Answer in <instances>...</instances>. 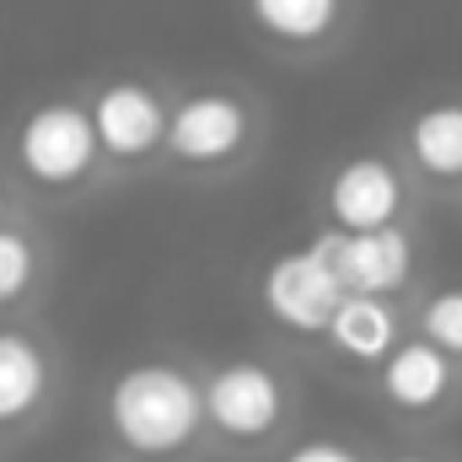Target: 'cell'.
<instances>
[{
  "instance_id": "5bb4252c",
  "label": "cell",
  "mask_w": 462,
  "mask_h": 462,
  "mask_svg": "<svg viewBox=\"0 0 462 462\" xmlns=\"http://www.w3.org/2000/svg\"><path fill=\"white\" fill-rule=\"evenodd\" d=\"M38 280V247L27 231L0 226V307H16Z\"/></svg>"
},
{
  "instance_id": "2e32d148",
  "label": "cell",
  "mask_w": 462,
  "mask_h": 462,
  "mask_svg": "<svg viewBox=\"0 0 462 462\" xmlns=\"http://www.w3.org/2000/svg\"><path fill=\"white\" fill-rule=\"evenodd\" d=\"M274 462H376L365 447H355L345 436H301L285 452H274Z\"/></svg>"
},
{
  "instance_id": "8992f818",
  "label": "cell",
  "mask_w": 462,
  "mask_h": 462,
  "mask_svg": "<svg viewBox=\"0 0 462 462\" xmlns=\"http://www.w3.org/2000/svg\"><path fill=\"white\" fill-rule=\"evenodd\" d=\"M60 398V360L32 328H0V441L32 436Z\"/></svg>"
},
{
  "instance_id": "8fae6325",
  "label": "cell",
  "mask_w": 462,
  "mask_h": 462,
  "mask_svg": "<svg viewBox=\"0 0 462 462\" xmlns=\"http://www.w3.org/2000/svg\"><path fill=\"white\" fill-rule=\"evenodd\" d=\"M323 345L334 349L339 360L360 365V371H382V360L403 345L398 307L387 296H345V307L334 312Z\"/></svg>"
},
{
  "instance_id": "9c48e42d",
  "label": "cell",
  "mask_w": 462,
  "mask_h": 462,
  "mask_svg": "<svg viewBox=\"0 0 462 462\" xmlns=\"http://www.w3.org/2000/svg\"><path fill=\"white\" fill-rule=\"evenodd\" d=\"M247 140V108L231 92H194L167 118V151L189 167L231 162Z\"/></svg>"
},
{
  "instance_id": "9a60e30c",
  "label": "cell",
  "mask_w": 462,
  "mask_h": 462,
  "mask_svg": "<svg viewBox=\"0 0 462 462\" xmlns=\"http://www.w3.org/2000/svg\"><path fill=\"white\" fill-rule=\"evenodd\" d=\"M420 339H430L436 349H447L462 365V285L436 291V296L420 307Z\"/></svg>"
},
{
  "instance_id": "3957f363",
  "label": "cell",
  "mask_w": 462,
  "mask_h": 462,
  "mask_svg": "<svg viewBox=\"0 0 462 462\" xmlns=\"http://www.w3.org/2000/svg\"><path fill=\"white\" fill-rule=\"evenodd\" d=\"M103 140H97V124L92 108L81 103H38L32 114L16 124V162L32 183H49V189H70L92 172Z\"/></svg>"
},
{
  "instance_id": "7c38bea8",
  "label": "cell",
  "mask_w": 462,
  "mask_h": 462,
  "mask_svg": "<svg viewBox=\"0 0 462 462\" xmlns=\"http://www.w3.org/2000/svg\"><path fill=\"white\" fill-rule=\"evenodd\" d=\"M409 162L430 178H462V103H425L409 118Z\"/></svg>"
},
{
  "instance_id": "277c9868",
  "label": "cell",
  "mask_w": 462,
  "mask_h": 462,
  "mask_svg": "<svg viewBox=\"0 0 462 462\" xmlns=\"http://www.w3.org/2000/svg\"><path fill=\"white\" fill-rule=\"evenodd\" d=\"M376 398L398 425H441L462 398V365L430 339H403L376 371Z\"/></svg>"
},
{
  "instance_id": "6da1fadb",
  "label": "cell",
  "mask_w": 462,
  "mask_h": 462,
  "mask_svg": "<svg viewBox=\"0 0 462 462\" xmlns=\"http://www.w3.org/2000/svg\"><path fill=\"white\" fill-rule=\"evenodd\" d=\"M97 425L108 462H199L210 447L205 376L167 355L129 360L103 387Z\"/></svg>"
},
{
  "instance_id": "52a82bcc",
  "label": "cell",
  "mask_w": 462,
  "mask_h": 462,
  "mask_svg": "<svg viewBox=\"0 0 462 462\" xmlns=\"http://www.w3.org/2000/svg\"><path fill=\"white\" fill-rule=\"evenodd\" d=\"M345 285L349 296H398L414 280V242L409 231L387 226V231H318L307 242Z\"/></svg>"
},
{
  "instance_id": "ba28073f",
  "label": "cell",
  "mask_w": 462,
  "mask_h": 462,
  "mask_svg": "<svg viewBox=\"0 0 462 462\" xmlns=\"http://www.w3.org/2000/svg\"><path fill=\"white\" fill-rule=\"evenodd\" d=\"M328 221L339 231H387L403 216V178L387 156H349L328 178Z\"/></svg>"
},
{
  "instance_id": "30bf717a",
  "label": "cell",
  "mask_w": 462,
  "mask_h": 462,
  "mask_svg": "<svg viewBox=\"0 0 462 462\" xmlns=\"http://www.w3.org/2000/svg\"><path fill=\"white\" fill-rule=\"evenodd\" d=\"M167 118L172 114L162 108V97L145 81H114L92 103L97 140H103V151L118 156V162H140L156 145H167Z\"/></svg>"
},
{
  "instance_id": "e0dca14e",
  "label": "cell",
  "mask_w": 462,
  "mask_h": 462,
  "mask_svg": "<svg viewBox=\"0 0 462 462\" xmlns=\"http://www.w3.org/2000/svg\"><path fill=\"white\" fill-rule=\"evenodd\" d=\"M376 462H457V457H447V452H425V447H403V452H387V457H376Z\"/></svg>"
},
{
  "instance_id": "7a4b0ae2",
  "label": "cell",
  "mask_w": 462,
  "mask_h": 462,
  "mask_svg": "<svg viewBox=\"0 0 462 462\" xmlns=\"http://www.w3.org/2000/svg\"><path fill=\"white\" fill-rule=\"evenodd\" d=\"M205 414H210V447H221L226 457H263L291 447L285 436L296 420V398L274 360L236 355L205 371Z\"/></svg>"
},
{
  "instance_id": "ac0fdd59",
  "label": "cell",
  "mask_w": 462,
  "mask_h": 462,
  "mask_svg": "<svg viewBox=\"0 0 462 462\" xmlns=\"http://www.w3.org/2000/svg\"><path fill=\"white\" fill-rule=\"evenodd\" d=\"M0 226H5V199H0Z\"/></svg>"
},
{
  "instance_id": "4fadbf2b",
  "label": "cell",
  "mask_w": 462,
  "mask_h": 462,
  "mask_svg": "<svg viewBox=\"0 0 462 462\" xmlns=\"http://www.w3.org/2000/svg\"><path fill=\"white\" fill-rule=\"evenodd\" d=\"M345 0H247V16L263 38L280 43H318L339 27Z\"/></svg>"
},
{
  "instance_id": "5b68a950",
  "label": "cell",
  "mask_w": 462,
  "mask_h": 462,
  "mask_svg": "<svg viewBox=\"0 0 462 462\" xmlns=\"http://www.w3.org/2000/svg\"><path fill=\"white\" fill-rule=\"evenodd\" d=\"M258 296H263V312H269L285 334L323 339L349 291L339 285V274H334L312 247H301V253H280V258L263 269Z\"/></svg>"
}]
</instances>
